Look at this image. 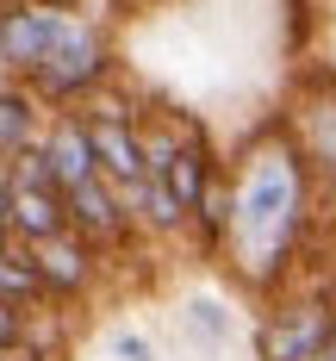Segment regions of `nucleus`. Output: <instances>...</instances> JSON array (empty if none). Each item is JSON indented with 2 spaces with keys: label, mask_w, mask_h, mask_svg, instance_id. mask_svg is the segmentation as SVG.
I'll return each mask as SVG.
<instances>
[{
  "label": "nucleus",
  "mask_w": 336,
  "mask_h": 361,
  "mask_svg": "<svg viewBox=\"0 0 336 361\" xmlns=\"http://www.w3.org/2000/svg\"><path fill=\"white\" fill-rule=\"evenodd\" d=\"M230 212L218 231L224 268L243 281L249 293L287 287L299 262V237L311 224V169L293 149V137L280 125H268L261 137L243 144L237 169H230Z\"/></svg>",
  "instance_id": "nucleus-1"
},
{
  "label": "nucleus",
  "mask_w": 336,
  "mask_h": 361,
  "mask_svg": "<svg viewBox=\"0 0 336 361\" xmlns=\"http://www.w3.org/2000/svg\"><path fill=\"white\" fill-rule=\"evenodd\" d=\"M106 81H112L106 19H94V13H63V25L50 37V56L37 63V75L25 87L37 94V106H87V100H100Z\"/></svg>",
  "instance_id": "nucleus-2"
},
{
  "label": "nucleus",
  "mask_w": 336,
  "mask_h": 361,
  "mask_svg": "<svg viewBox=\"0 0 336 361\" xmlns=\"http://www.w3.org/2000/svg\"><path fill=\"white\" fill-rule=\"evenodd\" d=\"M336 330V293L330 287H280L274 312L256 324L261 361H318Z\"/></svg>",
  "instance_id": "nucleus-3"
},
{
  "label": "nucleus",
  "mask_w": 336,
  "mask_h": 361,
  "mask_svg": "<svg viewBox=\"0 0 336 361\" xmlns=\"http://www.w3.org/2000/svg\"><path fill=\"white\" fill-rule=\"evenodd\" d=\"M81 131L94 149V175L106 180L112 193H137L144 187V131L137 112L112 106V100H87L81 106Z\"/></svg>",
  "instance_id": "nucleus-4"
},
{
  "label": "nucleus",
  "mask_w": 336,
  "mask_h": 361,
  "mask_svg": "<svg viewBox=\"0 0 336 361\" xmlns=\"http://www.w3.org/2000/svg\"><path fill=\"white\" fill-rule=\"evenodd\" d=\"M56 25H63V6H44V0H0V75H6V81H32L37 63L50 56Z\"/></svg>",
  "instance_id": "nucleus-5"
},
{
  "label": "nucleus",
  "mask_w": 336,
  "mask_h": 361,
  "mask_svg": "<svg viewBox=\"0 0 336 361\" xmlns=\"http://www.w3.org/2000/svg\"><path fill=\"white\" fill-rule=\"evenodd\" d=\"M280 131L293 137V149L305 156L311 175H330L336 180V81H318L311 94H299Z\"/></svg>",
  "instance_id": "nucleus-6"
},
{
  "label": "nucleus",
  "mask_w": 336,
  "mask_h": 361,
  "mask_svg": "<svg viewBox=\"0 0 336 361\" xmlns=\"http://www.w3.org/2000/svg\"><path fill=\"white\" fill-rule=\"evenodd\" d=\"M25 262H32L44 299H81V293L94 287V274H100V250H87L75 231L50 237V243H32Z\"/></svg>",
  "instance_id": "nucleus-7"
},
{
  "label": "nucleus",
  "mask_w": 336,
  "mask_h": 361,
  "mask_svg": "<svg viewBox=\"0 0 336 361\" xmlns=\"http://www.w3.org/2000/svg\"><path fill=\"white\" fill-rule=\"evenodd\" d=\"M63 218H69V231L87 243V250H112V243H125V237H131V218H125L118 193H112L100 175L63 193Z\"/></svg>",
  "instance_id": "nucleus-8"
},
{
  "label": "nucleus",
  "mask_w": 336,
  "mask_h": 361,
  "mask_svg": "<svg viewBox=\"0 0 336 361\" xmlns=\"http://www.w3.org/2000/svg\"><path fill=\"white\" fill-rule=\"evenodd\" d=\"M37 156H44V175H50L56 193L94 180V149H87V131H81V112H50L44 137H37Z\"/></svg>",
  "instance_id": "nucleus-9"
},
{
  "label": "nucleus",
  "mask_w": 336,
  "mask_h": 361,
  "mask_svg": "<svg viewBox=\"0 0 336 361\" xmlns=\"http://www.w3.org/2000/svg\"><path fill=\"white\" fill-rule=\"evenodd\" d=\"M6 187H13V200H6V237H13L19 250L50 243V237L69 231V218H63V193H56V187H25V180H6Z\"/></svg>",
  "instance_id": "nucleus-10"
},
{
  "label": "nucleus",
  "mask_w": 336,
  "mask_h": 361,
  "mask_svg": "<svg viewBox=\"0 0 336 361\" xmlns=\"http://www.w3.org/2000/svg\"><path fill=\"white\" fill-rule=\"evenodd\" d=\"M44 118L50 112L37 106V94L25 81H0V156H19L44 137Z\"/></svg>",
  "instance_id": "nucleus-11"
},
{
  "label": "nucleus",
  "mask_w": 336,
  "mask_h": 361,
  "mask_svg": "<svg viewBox=\"0 0 336 361\" xmlns=\"http://www.w3.org/2000/svg\"><path fill=\"white\" fill-rule=\"evenodd\" d=\"M0 299H6V305H19V312H32L37 299H44V287H37L25 250H0Z\"/></svg>",
  "instance_id": "nucleus-12"
},
{
  "label": "nucleus",
  "mask_w": 336,
  "mask_h": 361,
  "mask_svg": "<svg viewBox=\"0 0 336 361\" xmlns=\"http://www.w3.org/2000/svg\"><path fill=\"white\" fill-rule=\"evenodd\" d=\"M25 336H32V324H25V312L0 299V355H13V349H19Z\"/></svg>",
  "instance_id": "nucleus-13"
},
{
  "label": "nucleus",
  "mask_w": 336,
  "mask_h": 361,
  "mask_svg": "<svg viewBox=\"0 0 336 361\" xmlns=\"http://www.w3.org/2000/svg\"><path fill=\"white\" fill-rule=\"evenodd\" d=\"M187 318H193V330H199V336H212V343L230 330V324L218 318V305H206V299H193V312H187Z\"/></svg>",
  "instance_id": "nucleus-14"
},
{
  "label": "nucleus",
  "mask_w": 336,
  "mask_h": 361,
  "mask_svg": "<svg viewBox=\"0 0 336 361\" xmlns=\"http://www.w3.org/2000/svg\"><path fill=\"white\" fill-rule=\"evenodd\" d=\"M112 349H118V361H156V349H149L137 330H118V336H112Z\"/></svg>",
  "instance_id": "nucleus-15"
},
{
  "label": "nucleus",
  "mask_w": 336,
  "mask_h": 361,
  "mask_svg": "<svg viewBox=\"0 0 336 361\" xmlns=\"http://www.w3.org/2000/svg\"><path fill=\"white\" fill-rule=\"evenodd\" d=\"M6 200H13V187H6V169H0V231H6Z\"/></svg>",
  "instance_id": "nucleus-16"
},
{
  "label": "nucleus",
  "mask_w": 336,
  "mask_h": 361,
  "mask_svg": "<svg viewBox=\"0 0 336 361\" xmlns=\"http://www.w3.org/2000/svg\"><path fill=\"white\" fill-rule=\"evenodd\" d=\"M44 6H63V13H75V6H87V0H44Z\"/></svg>",
  "instance_id": "nucleus-17"
},
{
  "label": "nucleus",
  "mask_w": 336,
  "mask_h": 361,
  "mask_svg": "<svg viewBox=\"0 0 336 361\" xmlns=\"http://www.w3.org/2000/svg\"><path fill=\"white\" fill-rule=\"evenodd\" d=\"M0 250H13V237H6V231H0Z\"/></svg>",
  "instance_id": "nucleus-18"
},
{
  "label": "nucleus",
  "mask_w": 336,
  "mask_h": 361,
  "mask_svg": "<svg viewBox=\"0 0 336 361\" xmlns=\"http://www.w3.org/2000/svg\"><path fill=\"white\" fill-rule=\"evenodd\" d=\"M318 361H336V355H330V349H324V355H318Z\"/></svg>",
  "instance_id": "nucleus-19"
},
{
  "label": "nucleus",
  "mask_w": 336,
  "mask_h": 361,
  "mask_svg": "<svg viewBox=\"0 0 336 361\" xmlns=\"http://www.w3.org/2000/svg\"><path fill=\"white\" fill-rule=\"evenodd\" d=\"M330 355H336V330H330Z\"/></svg>",
  "instance_id": "nucleus-20"
}]
</instances>
